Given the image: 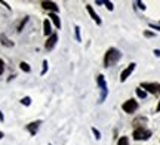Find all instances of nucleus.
Instances as JSON below:
<instances>
[{
  "instance_id": "1",
  "label": "nucleus",
  "mask_w": 160,
  "mask_h": 145,
  "mask_svg": "<svg viewBox=\"0 0 160 145\" xmlns=\"http://www.w3.org/2000/svg\"><path fill=\"white\" fill-rule=\"evenodd\" d=\"M120 58H122V53H120L119 49L110 47L108 51L105 52V55H104V67L108 68V67H111L113 64H116Z\"/></svg>"
},
{
  "instance_id": "2",
  "label": "nucleus",
  "mask_w": 160,
  "mask_h": 145,
  "mask_svg": "<svg viewBox=\"0 0 160 145\" xmlns=\"http://www.w3.org/2000/svg\"><path fill=\"white\" fill-rule=\"evenodd\" d=\"M132 136H133L135 141H145L151 136V130H148V129H145V128H138L133 130Z\"/></svg>"
},
{
  "instance_id": "3",
  "label": "nucleus",
  "mask_w": 160,
  "mask_h": 145,
  "mask_svg": "<svg viewBox=\"0 0 160 145\" xmlns=\"http://www.w3.org/2000/svg\"><path fill=\"white\" fill-rule=\"evenodd\" d=\"M122 110L125 111L126 114H133L138 110V102L135 99H128L126 102L122 104Z\"/></svg>"
},
{
  "instance_id": "4",
  "label": "nucleus",
  "mask_w": 160,
  "mask_h": 145,
  "mask_svg": "<svg viewBox=\"0 0 160 145\" xmlns=\"http://www.w3.org/2000/svg\"><path fill=\"white\" fill-rule=\"evenodd\" d=\"M97 81H98V86L99 89L102 90V95H101V98H99V102H104V99L107 98V93H108V89H107V81H105V77L102 74H99L97 77Z\"/></svg>"
},
{
  "instance_id": "5",
  "label": "nucleus",
  "mask_w": 160,
  "mask_h": 145,
  "mask_svg": "<svg viewBox=\"0 0 160 145\" xmlns=\"http://www.w3.org/2000/svg\"><path fill=\"white\" fill-rule=\"evenodd\" d=\"M141 89H144L145 92H150V93H159L160 92V85L159 83H148V81H144V83H141Z\"/></svg>"
},
{
  "instance_id": "6",
  "label": "nucleus",
  "mask_w": 160,
  "mask_h": 145,
  "mask_svg": "<svg viewBox=\"0 0 160 145\" xmlns=\"http://www.w3.org/2000/svg\"><path fill=\"white\" fill-rule=\"evenodd\" d=\"M135 67H137V64L135 62H131V64L126 67L125 70L122 71V74H120V81L123 83V81H126L128 79H129V75L133 73V70H135Z\"/></svg>"
},
{
  "instance_id": "7",
  "label": "nucleus",
  "mask_w": 160,
  "mask_h": 145,
  "mask_svg": "<svg viewBox=\"0 0 160 145\" xmlns=\"http://www.w3.org/2000/svg\"><path fill=\"white\" fill-rule=\"evenodd\" d=\"M57 41H58V34L57 33H52L45 43V49L46 51H52V49L55 47V45H57Z\"/></svg>"
},
{
  "instance_id": "8",
  "label": "nucleus",
  "mask_w": 160,
  "mask_h": 145,
  "mask_svg": "<svg viewBox=\"0 0 160 145\" xmlns=\"http://www.w3.org/2000/svg\"><path fill=\"white\" fill-rule=\"evenodd\" d=\"M40 5H42L43 9L51 11V12H53V13H58V11H59V7H58V5L55 3V2H48V0H43Z\"/></svg>"
},
{
  "instance_id": "9",
  "label": "nucleus",
  "mask_w": 160,
  "mask_h": 145,
  "mask_svg": "<svg viewBox=\"0 0 160 145\" xmlns=\"http://www.w3.org/2000/svg\"><path fill=\"white\" fill-rule=\"evenodd\" d=\"M86 11H88V13L91 15L92 19L95 21V24H97V25H101V24H102V21H101L99 15H98L97 12H95V9H93V7H92L91 5H86Z\"/></svg>"
},
{
  "instance_id": "10",
  "label": "nucleus",
  "mask_w": 160,
  "mask_h": 145,
  "mask_svg": "<svg viewBox=\"0 0 160 145\" xmlns=\"http://www.w3.org/2000/svg\"><path fill=\"white\" fill-rule=\"evenodd\" d=\"M40 124H42V122H40V120H36V122H31L30 124H27V130L31 133V136H34V135L37 133Z\"/></svg>"
},
{
  "instance_id": "11",
  "label": "nucleus",
  "mask_w": 160,
  "mask_h": 145,
  "mask_svg": "<svg viewBox=\"0 0 160 145\" xmlns=\"http://www.w3.org/2000/svg\"><path fill=\"white\" fill-rule=\"evenodd\" d=\"M49 18H51L49 21H52V22H53V25H55L58 30L61 28V19H59V17H58V13L51 12V13H49Z\"/></svg>"
},
{
  "instance_id": "12",
  "label": "nucleus",
  "mask_w": 160,
  "mask_h": 145,
  "mask_svg": "<svg viewBox=\"0 0 160 145\" xmlns=\"http://www.w3.org/2000/svg\"><path fill=\"white\" fill-rule=\"evenodd\" d=\"M43 34L45 36H51L52 34V25L49 19H45L43 21Z\"/></svg>"
},
{
  "instance_id": "13",
  "label": "nucleus",
  "mask_w": 160,
  "mask_h": 145,
  "mask_svg": "<svg viewBox=\"0 0 160 145\" xmlns=\"http://www.w3.org/2000/svg\"><path fill=\"white\" fill-rule=\"evenodd\" d=\"M135 93H137L138 98H141V99L147 98V92H145L144 89H141V87H137V89H135Z\"/></svg>"
},
{
  "instance_id": "14",
  "label": "nucleus",
  "mask_w": 160,
  "mask_h": 145,
  "mask_svg": "<svg viewBox=\"0 0 160 145\" xmlns=\"http://www.w3.org/2000/svg\"><path fill=\"white\" fill-rule=\"evenodd\" d=\"M19 68H21L24 73H30V71H31V68H30V65L27 64V62H21V64H19Z\"/></svg>"
},
{
  "instance_id": "15",
  "label": "nucleus",
  "mask_w": 160,
  "mask_h": 145,
  "mask_svg": "<svg viewBox=\"0 0 160 145\" xmlns=\"http://www.w3.org/2000/svg\"><path fill=\"white\" fill-rule=\"evenodd\" d=\"M21 104L25 105V107H30V105H31V98H30V96H24V98L21 99Z\"/></svg>"
},
{
  "instance_id": "16",
  "label": "nucleus",
  "mask_w": 160,
  "mask_h": 145,
  "mask_svg": "<svg viewBox=\"0 0 160 145\" xmlns=\"http://www.w3.org/2000/svg\"><path fill=\"white\" fill-rule=\"evenodd\" d=\"M102 5H105V7L108 9V11H114V5L108 2V0H102Z\"/></svg>"
},
{
  "instance_id": "17",
  "label": "nucleus",
  "mask_w": 160,
  "mask_h": 145,
  "mask_svg": "<svg viewBox=\"0 0 160 145\" xmlns=\"http://www.w3.org/2000/svg\"><path fill=\"white\" fill-rule=\"evenodd\" d=\"M91 130H92V133L95 135V139H98V141L101 139V133H99V130H98L97 128H93V126H92V128H91Z\"/></svg>"
},
{
  "instance_id": "18",
  "label": "nucleus",
  "mask_w": 160,
  "mask_h": 145,
  "mask_svg": "<svg viewBox=\"0 0 160 145\" xmlns=\"http://www.w3.org/2000/svg\"><path fill=\"white\" fill-rule=\"evenodd\" d=\"M117 145H129V139L126 136H122L119 141H117Z\"/></svg>"
},
{
  "instance_id": "19",
  "label": "nucleus",
  "mask_w": 160,
  "mask_h": 145,
  "mask_svg": "<svg viewBox=\"0 0 160 145\" xmlns=\"http://www.w3.org/2000/svg\"><path fill=\"white\" fill-rule=\"evenodd\" d=\"M74 30H76V39H77V41H82V36H80V27H79V25H76Z\"/></svg>"
},
{
  "instance_id": "20",
  "label": "nucleus",
  "mask_w": 160,
  "mask_h": 145,
  "mask_svg": "<svg viewBox=\"0 0 160 145\" xmlns=\"http://www.w3.org/2000/svg\"><path fill=\"white\" fill-rule=\"evenodd\" d=\"M28 22V18H24L22 19V22L19 24V25H18V31H22V28H24V25H25V24Z\"/></svg>"
},
{
  "instance_id": "21",
  "label": "nucleus",
  "mask_w": 160,
  "mask_h": 145,
  "mask_svg": "<svg viewBox=\"0 0 160 145\" xmlns=\"http://www.w3.org/2000/svg\"><path fill=\"white\" fill-rule=\"evenodd\" d=\"M46 73H48V61L45 59V61H43V68H42V73H40V74L45 75Z\"/></svg>"
},
{
  "instance_id": "22",
  "label": "nucleus",
  "mask_w": 160,
  "mask_h": 145,
  "mask_svg": "<svg viewBox=\"0 0 160 145\" xmlns=\"http://www.w3.org/2000/svg\"><path fill=\"white\" fill-rule=\"evenodd\" d=\"M5 73V61L3 59H0V75Z\"/></svg>"
},
{
  "instance_id": "23",
  "label": "nucleus",
  "mask_w": 160,
  "mask_h": 145,
  "mask_svg": "<svg viewBox=\"0 0 160 145\" xmlns=\"http://www.w3.org/2000/svg\"><path fill=\"white\" fill-rule=\"evenodd\" d=\"M135 5H137L138 7H139V9H141V11H145V5H144L142 2H137V3H135Z\"/></svg>"
},
{
  "instance_id": "24",
  "label": "nucleus",
  "mask_w": 160,
  "mask_h": 145,
  "mask_svg": "<svg viewBox=\"0 0 160 145\" xmlns=\"http://www.w3.org/2000/svg\"><path fill=\"white\" fill-rule=\"evenodd\" d=\"M144 36L145 37H154V33L153 31H144Z\"/></svg>"
},
{
  "instance_id": "25",
  "label": "nucleus",
  "mask_w": 160,
  "mask_h": 145,
  "mask_svg": "<svg viewBox=\"0 0 160 145\" xmlns=\"http://www.w3.org/2000/svg\"><path fill=\"white\" fill-rule=\"evenodd\" d=\"M150 28H153V30H159V31H160V25H157V24H150Z\"/></svg>"
},
{
  "instance_id": "26",
  "label": "nucleus",
  "mask_w": 160,
  "mask_h": 145,
  "mask_svg": "<svg viewBox=\"0 0 160 145\" xmlns=\"http://www.w3.org/2000/svg\"><path fill=\"white\" fill-rule=\"evenodd\" d=\"M154 55L160 58V49H154Z\"/></svg>"
},
{
  "instance_id": "27",
  "label": "nucleus",
  "mask_w": 160,
  "mask_h": 145,
  "mask_svg": "<svg viewBox=\"0 0 160 145\" xmlns=\"http://www.w3.org/2000/svg\"><path fill=\"white\" fill-rule=\"evenodd\" d=\"M0 3H2V5H3V6H6V7H8V9H9V11H11V6L8 5V3H6V2H0Z\"/></svg>"
},
{
  "instance_id": "28",
  "label": "nucleus",
  "mask_w": 160,
  "mask_h": 145,
  "mask_svg": "<svg viewBox=\"0 0 160 145\" xmlns=\"http://www.w3.org/2000/svg\"><path fill=\"white\" fill-rule=\"evenodd\" d=\"M3 120H5V116H3V113L0 111V122H3Z\"/></svg>"
},
{
  "instance_id": "29",
  "label": "nucleus",
  "mask_w": 160,
  "mask_h": 145,
  "mask_svg": "<svg viewBox=\"0 0 160 145\" xmlns=\"http://www.w3.org/2000/svg\"><path fill=\"white\" fill-rule=\"evenodd\" d=\"M3 136H5V133H3V132H0V139H3Z\"/></svg>"
},
{
  "instance_id": "30",
  "label": "nucleus",
  "mask_w": 160,
  "mask_h": 145,
  "mask_svg": "<svg viewBox=\"0 0 160 145\" xmlns=\"http://www.w3.org/2000/svg\"><path fill=\"white\" fill-rule=\"evenodd\" d=\"M157 111H160V101H159V104H157V108H156Z\"/></svg>"
},
{
  "instance_id": "31",
  "label": "nucleus",
  "mask_w": 160,
  "mask_h": 145,
  "mask_svg": "<svg viewBox=\"0 0 160 145\" xmlns=\"http://www.w3.org/2000/svg\"><path fill=\"white\" fill-rule=\"evenodd\" d=\"M159 25H160V22H159Z\"/></svg>"
}]
</instances>
